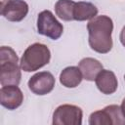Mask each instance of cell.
I'll list each match as a JSON object with an SVG mask.
<instances>
[{
    "mask_svg": "<svg viewBox=\"0 0 125 125\" xmlns=\"http://www.w3.org/2000/svg\"><path fill=\"white\" fill-rule=\"evenodd\" d=\"M119 39H120L121 44L125 47V26H123V28H122V30H121V32H120Z\"/></svg>",
    "mask_w": 125,
    "mask_h": 125,
    "instance_id": "obj_16",
    "label": "cell"
},
{
    "mask_svg": "<svg viewBox=\"0 0 125 125\" xmlns=\"http://www.w3.org/2000/svg\"><path fill=\"white\" fill-rule=\"evenodd\" d=\"M124 79H125V75H124Z\"/></svg>",
    "mask_w": 125,
    "mask_h": 125,
    "instance_id": "obj_18",
    "label": "cell"
},
{
    "mask_svg": "<svg viewBox=\"0 0 125 125\" xmlns=\"http://www.w3.org/2000/svg\"><path fill=\"white\" fill-rule=\"evenodd\" d=\"M37 30L39 34L57 40L62 36L63 26L51 11L44 10L37 17Z\"/></svg>",
    "mask_w": 125,
    "mask_h": 125,
    "instance_id": "obj_4",
    "label": "cell"
},
{
    "mask_svg": "<svg viewBox=\"0 0 125 125\" xmlns=\"http://www.w3.org/2000/svg\"><path fill=\"white\" fill-rule=\"evenodd\" d=\"M82 109L73 104H62L58 106L53 113L54 125H81Z\"/></svg>",
    "mask_w": 125,
    "mask_h": 125,
    "instance_id": "obj_5",
    "label": "cell"
},
{
    "mask_svg": "<svg viewBox=\"0 0 125 125\" xmlns=\"http://www.w3.org/2000/svg\"><path fill=\"white\" fill-rule=\"evenodd\" d=\"M79 69L83 75V79L94 81L98 73L103 69V64L94 58H84L79 62Z\"/></svg>",
    "mask_w": 125,
    "mask_h": 125,
    "instance_id": "obj_10",
    "label": "cell"
},
{
    "mask_svg": "<svg viewBox=\"0 0 125 125\" xmlns=\"http://www.w3.org/2000/svg\"><path fill=\"white\" fill-rule=\"evenodd\" d=\"M98 15V8L91 2H76L73 10V20L78 21L92 20Z\"/></svg>",
    "mask_w": 125,
    "mask_h": 125,
    "instance_id": "obj_12",
    "label": "cell"
},
{
    "mask_svg": "<svg viewBox=\"0 0 125 125\" xmlns=\"http://www.w3.org/2000/svg\"><path fill=\"white\" fill-rule=\"evenodd\" d=\"M106 111L108 112L112 125H124L125 124V117L123 115V112L121 110V107L117 104H110L104 107Z\"/></svg>",
    "mask_w": 125,
    "mask_h": 125,
    "instance_id": "obj_15",
    "label": "cell"
},
{
    "mask_svg": "<svg viewBox=\"0 0 125 125\" xmlns=\"http://www.w3.org/2000/svg\"><path fill=\"white\" fill-rule=\"evenodd\" d=\"M0 103L4 107L13 110L21 105L23 94L18 85H6L2 86L0 90Z\"/></svg>",
    "mask_w": 125,
    "mask_h": 125,
    "instance_id": "obj_8",
    "label": "cell"
},
{
    "mask_svg": "<svg viewBox=\"0 0 125 125\" xmlns=\"http://www.w3.org/2000/svg\"><path fill=\"white\" fill-rule=\"evenodd\" d=\"M28 13V5L23 0L1 1V15L10 21H21Z\"/></svg>",
    "mask_w": 125,
    "mask_h": 125,
    "instance_id": "obj_7",
    "label": "cell"
},
{
    "mask_svg": "<svg viewBox=\"0 0 125 125\" xmlns=\"http://www.w3.org/2000/svg\"><path fill=\"white\" fill-rule=\"evenodd\" d=\"M89 45L92 50L100 54H106L112 48L111 33L113 30L112 20L105 16H97L87 24Z\"/></svg>",
    "mask_w": 125,
    "mask_h": 125,
    "instance_id": "obj_1",
    "label": "cell"
},
{
    "mask_svg": "<svg viewBox=\"0 0 125 125\" xmlns=\"http://www.w3.org/2000/svg\"><path fill=\"white\" fill-rule=\"evenodd\" d=\"M83 79L81 70L77 66H67L63 68L60 74V82L66 88L77 87Z\"/></svg>",
    "mask_w": 125,
    "mask_h": 125,
    "instance_id": "obj_11",
    "label": "cell"
},
{
    "mask_svg": "<svg viewBox=\"0 0 125 125\" xmlns=\"http://www.w3.org/2000/svg\"><path fill=\"white\" fill-rule=\"evenodd\" d=\"M55 77L49 71H40L32 75L28 80L29 90L39 96L47 95L53 91L55 87Z\"/></svg>",
    "mask_w": 125,
    "mask_h": 125,
    "instance_id": "obj_6",
    "label": "cell"
},
{
    "mask_svg": "<svg viewBox=\"0 0 125 125\" xmlns=\"http://www.w3.org/2000/svg\"><path fill=\"white\" fill-rule=\"evenodd\" d=\"M16 52L7 46L0 48V82L2 86L19 85L21 78V66Z\"/></svg>",
    "mask_w": 125,
    "mask_h": 125,
    "instance_id": "obj_2",
    "label": "cell"
},
{
    "mask_svg": "<svg viewBox=\"0 0 125 125\" xmlns=\"http://www.w3.org/2000/svg\"><path fill=\"white\" fill-rule=\"evenodd\" d=\"M90 125H112L111 118L105 108L102 110H97L91 113L89 117Z\"/></svg>",
    "mask_w": 125,
    "mask_h": 125,
    "instance_id": "obj_14",
    "label": "cell"
},
{
    "mask_svg": "<svg viewBox=\"0 0 125 125\" xmlns=\"http://www.w3.org/2000/svg\"><path fill=\"white\" fill-rule=\"evenodd\" d=\"M121 110H122V112H123V115H124V117H125V98L123 99V101H122V104H121Z\"/></svg>",
    "mask_w": 125,
    "mask_h": 125,
    "instance_id": "obj_17",
    "label": "cell"
},
{
    "mask_svg": "<svg viewBox=\"0 0 125 125\" xmlns=\"http://www.w3.org/2000/svg\"><path fill=\"white\" fill-rule=\"evenodd\" d=\"M51 59L49 48L41 43H33L26 48L21 56L20 66L25 72L36 71L48 64Z\"/></svg>",
    "mask_w": 125,
    "mask_h": 125,
    "instance_id": "obj_3",
    "label": "cell"
},
{
    "mask_svg": "<svg viewBox=\"0 0 125 125\" xmlns=\"http://www.w3.org/2000/svg\"><path fill=\"white\" fill-rule=\"evenodd\" d=\"M1 1H3V0H1Z\"/></svg>",
    "mask_w": 125,
    "mask_h": 125,
    "instance_id": "obj_19",
    "label": "cell"
},
{
    "mask_svg": "<svg viewBox=\"0 0 125 125\" xmlns=\"http://www.w3.org/2000/svg\"><path fill=\"white\" fill-rule=\"evenodd\" d=\"M98 89L105 95L113 94L118 87L117 78L113 71L108 69H102L95 79Z\"/></svg>",
    "mask_w": 125,
    "mask_h": 125,
    "instance_id": "obj_9",
    "label": "cell"
},
{
    "mask_svg": "<svg viewBox=\"0 0 125 125\" xmlns=\"http://www.w3.org/2000/svg\"><path fill=\"white\" fill-rule=\"evenodd\" d=\"M75 3L76 2L72 0H58L55 4L56 15L63 21H73V10Z\"/></svg>",
    "mask_w": 125,
    "mask_h": 125,
    "instance_id": "obj_13",
    "label": "cell"
}]
</instances>
